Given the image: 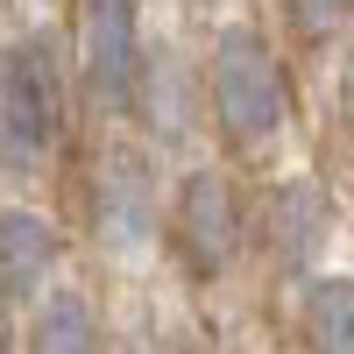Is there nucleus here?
<instances>
[{"label": "nucleus", "mask_w": 354, "mask_h": 354, "mask_svg": "<svg viewBox=\"0 0 354 354\" xmlns=\"http://www.w3.org/2000/svg\"><path fill=\"white\" fill-rule=\"evenodd\" d=\"M64 128V71L57 36H21L0 50V170L36 177Z\"/></svg>", "instance_id": "1"}, {"label": "nucleus", "mask_w": 354, "mask_h": 354, "mask_svg": "<svg viewBox=\"0 0 354 354\" xmlns=\"http://www.w3.org/2000/svg\"><path fill=\"white\" fill-rule=\"evenodd\" d=\"M213 113L234 142H270L290 113V93H283V64L270 57V43L255 28H227L213 43Z\"/></svg>", "instance_id": "2"}, {"label": "nucleus", "mask_w": 354, "mask_h": 354, "mask_svg": "<svg viewBox=\"0 0 354 354\" xmlns=\"http://www.w3.org/2000/svg\"><path fill=\"white\" fill-rule=\"evenodd\" d=\"M78 71L100 106H135L142 93V36H135V0H85L78 15Z\"/></svg>", "instance_id": "3"}, {"label": "nucleus", "mask_w": 354, "mask_h": 354, "mask_svg": "<svg viewBox=\"0 0 354 354\" xmlns=\"http://www.w3.org/2000/svg\"><path fill=\"white\" fill-rule=\"evenodd\" d=\"M177 248L198 277H220L234 248H241V205H234L220 170H192L185 192H177Z\"/></svg>", "instance_id": "4"}, {"label": "nucleus", "mask_w": 354, "mask_h": 354, "mask_svg": "<svg viewBox=\"0 0 354 354\" xmlns=\"http://www.w3.org/2000/svg\"><path fill=\"white\" fill-rule=\"evenodd\" d=\"M93 220L106 248H142L156 234V177L135 149H106L93 177Z\"/></svg>", "instance_id": "5"}, {"label": "nucleus", "mask_w": 354, "mask_h": 354, "mask_svg": "<svg viewBox=\"0 0 354 354\" xmlns=\"http://www.w3.org/2000/svg\"><path fill=\"white\" fill-rule=\"evenodd\" d=\"M50 270H57V227L36 213H0V298L8 305L36 298Z\"/></svg>", "instance_id": "6"}, {"label": "nucleus", "mask_w": 354, "mask_h": 354, "mask_svg": "<svg viewBox=\"0 0 354 354\" xmlns=\"http://www.w3.org/2000/svg\"><path fill=\"white\" fill-rule=\"evenodd\" d=\"M319 241H326V198H319V185L290 177V185L270 198V248H277L283 270H305Z\"/></svg>", "instance_id": "7"}, {"label": "nucleus", "mask_w": 354, "mask_h": 354, "mask_svg": "<svg viewBox=\"0 0 354 354\" xmlns=\"http://www.w3.org/2000/svg\"><path fill=\"white\" fill-rule=\"evenodd\" d=\"M298 333L312 354H354V277H312L305 283Z\"/></svg>", "instance_id": "8"}, {"label": "nucleus", "mask_w": 354, "mask_h": 354, "mask_svg": "<svg viewBox=\"0 0 354 354\" xmlns=\"http://www.w3.org/2000/svg\"><path fill=\"white\" fill-rule=\"evenodd\" d=\"M28 354H100V333H93L85 298L57 290V298L36 312V326H28Z\"/></svg>", "instance_id": "9"}, {"label": "nucleus", "mask_w": 354, "mask_h": 354, "mask_svg": "<svg viewBox=\"0 0 354 354\" xmlns=\"http://www.w3.org/2000/svg\"><path fill=\"white\" fill-rule=\"evenodd\" d=\"M283 15H290V28H298V36H333V28L354 15V0H283Z\"/></svg>", "instance_id": "10"}, {"label": "nucleus", "mask_w": 354, "mask_h": 354, "mask_svg": "<svg viewBox=\"0 0 354 354\" xmlns=\"http://www.w3.org/2000/svg\"><path fill=\"white\" fill-rule=\"evenodd\" d=\"M0 354H8V326H0Z\"/></svg>", "instance_id": "11"}]
</instances>
